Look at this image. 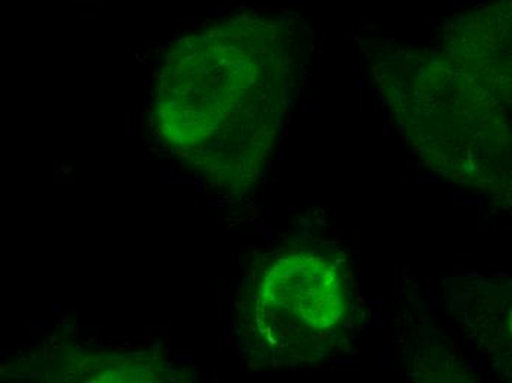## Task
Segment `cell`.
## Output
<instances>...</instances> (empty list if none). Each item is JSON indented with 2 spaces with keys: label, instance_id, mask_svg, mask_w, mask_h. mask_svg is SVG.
Returning a JSON list of instances; mask_svg holds the SVG:
<instances>
[{
  "label": "cell",
  "instance_id": "cell-1",
  "mask_svg": "<svg viewBox=\"0 0 512 383\" xmlns=\"http://www.w3.org/2000/svg\"><path fill=\"white\" fill-rule=\"evenodd\" d=\"M286 39L273 21L240 15L177 40L159 71L156 132L220 177L267 157L286 107Z\"/></svg>",
  "mask_w": 512,
  "mask_h": 383
},
{
  "label": "cell",
  "instance_id": "cell-2",
  "mask_svg": "<svg viewBox=\"0 0 512 383\" xmlns=\"http://www.w3.org/2000/svg\"><path fill=\"white\" fill-rule=\"evenodd\" d=\"M262 304L284 325H301L309 330L333 328L345 308L339 272L324 258H284L265 279Z\"/></svg>",
  "mask_w": 512,
  "mask_h": 383
}]
</instances>
